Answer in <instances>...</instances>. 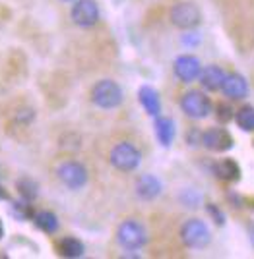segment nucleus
Segmentation results:
<instances>
[{"instance_id": "obj_1", "label": "nucleus", "mask_w": 254, "mask_h": 259, "mask_svg": "<svg viewBox=\"0 0 254 259\" xmlns=\"http://www.w3.org/2000/svg\"><path fill=\"white\" fill-rule=\"evenodd\" d=\"M89 101L101 110H115L124 101V91L115 79H99L89 89Z\"/></svg>"}, {"instance_id": "obj_2", "label": "nucleus", "mask_w": 254, "mask_h": 259, "mask_svg": "<svg viewBox=\"0 0 254 259\" xmlns=\"http://www.w3.org/2000/svg\"><path fill=\"white\" fill-rule=\"evenodd\" d=\"M117 244L126 251H138L148 244V230L138 219H124L117 227Z\"/></svg>"}, {"instance_id": "obj_3", "label": "nucleus", "mask_w": 254, "mask_h": 259, "mask_svg": "<svg viewBox=\"0 0 254 259\" xmlns=\"http://www.w3.org/2000/svg\"><path fill=\"white\" fill-rule=\"evenodd\" d=\"M55 176L66 190H72V192L86 188L89 182V172L86 164L76 159H64L58 162L55 168Z\"/></svg>"}, {"instance_id": "obj_4", "label": "nucleus", "mask_w": 254, "mask_h": 259, "mask_svg": "<svg viewBox=\"0 0 254 259\" xmlns=\"http://www.w3.org/2000/svg\"><path fill=\"white\" fill-rule=\"evenodd\" d=\"M109 162L119 172H134V170H138V166L142 162V151L132 141H119L111 147Z\"/></svg>"}, {"instance_id": "obj_5", "label": "nucleus", "mask_w": 254, "mask_h": 259, "mask_svg": "<svg viewBox=\"0 0 254 259\" xmlns=\"http://www.w3.org/2000/svg\"><path fill=\"white\" fill-rule=\"evenodd\" d=\"M180 242L188 249H204L210 246L211 230L202 219H188L180 227Z\"/></svg>"}, {"instance_id": "obj_6", "label": "nucleus", "mask_w": 254, "mask_h": 259, "mask_svg": "<svg viewBox=\"0 0 254 259\" xmlns=\"http://www.w3.org/2000/svg\"><path fill=\"white\" fill-rule=\"evenodd\" d=\"M180 110L192 120H204L208 118L213 112V105H211L210 97L200 91V89H190L180 97Z\"/></svg>"}, {"instance_id": "obj_7", "label": "nucleus", "mask_w": 254, "mask_h": 259, "mask_svg": "<svg viewBox=\"0 0 254 259\" xmlns=\"http://www.w3.org/2000/svg\"><path fill=\"white\" fill-rule=\"evenodd\" d=\"M169 20L171 23L177 27V29H183V31H190V29H196L202 22V12L200 8L194 4V2H177L171 6L169 10Z\"/></svg>"}, {"instance_id": "obj_8", "label": "nucleus", "mask_w": 254, "mask_h": 259, "mask_svg": "<svg viewBox=\"0 0 254 259\" xmlns=\"http://www.w3.org/2000/svg\"><path fill=\"white\" fill-rule=\"evenodd\" d=\"M70 20L80 29H91L101 20L99 4L95 0H74L70 8Z\"/></svg>"}, {"instance_id": "obj_9", "label": "nucleus", "mask_w": 254, "mask_h": 259, "mask_svg": "<svg viewBox=\"0 0 254 259\" xmlns=\"http://www.w3.org/2000/svg\"><path fill=\"white\" fill-rule=\"evenodd\" d=\"M173 72L183 83H192L198 79L202 72V62L194 54H178L173 62Z\"/></svg>"}, {"instance_id": "obj_10", "label": "nucleus", "mask_w": 254, "mask_h": 259, "mask_svg": "<svg viewBox=\"0 0 254 259\" xmlns=\"http://www.w3.org/2000/svg\"><path fill=\"white\" fill-rule=\"evenodd\" d=\"M163 192V184L155 174H140L134 184V194L140 201H155Z\"/></svg>"}, {"instance_id": "obj_11", "label": "nucleus", "mask_w": 254, "mask_h": 259, "mask_svg": "<svg viewBox=\"0 0 254 259\" xmlns=\"http://www.w3.org/2000/svg\"><path fill=\"white\" fill-rule=\"evenodd\" d=\"M202 145L211 153H225L233 147V136L225 128H208L202 132Z\"/></svg>"}, {"instance_id": "obj_12", "label": "nucleus", "mask_w": 254, "mask_h": 259, "mask_svg": "<svg viewBox=\"0 0 254 259\" xmlns=\"http://www.w3.org/2000/svg\"><path fill=\"white\" fill-rule=\"evenodd\" d=\"M221 91H223L225 97L231 99V101H241V99H244L248 95V83H246V79L241 74L231 72V74L225 76Z\"/></svg>"}, {"instance_id": "obj_13", "label": "nucleus", "mask_w": 254, "mask_h": 259, "mask_svg": "<svg viewBox=\"0 0 254 259\" xmlns=\"http://www.w3.org/2000/svg\"><path fill=\"white\" fill-rule=\"evenodd\" d=\"M225 70L217 64H210L206 66V68H202V72H200V85L204 87L206 91H211V93H215V91H221V85H223V81H225Z\"/></svg>"}, {"instance_id": "obj_14", "label": "nucleus", "mask_w": 254, "mask_h": 259, "mask_svg": "<svg viewBox=\"0 0 254 259\" xmlns=\"http://www.w3.org/2000/svg\"><path fill=\"white\" fill-rule=\"evenodd\" d=\"M138 101H140V105L144 107V110L150 116H154V118L159 116V112H161V99H159V93L152 85H142L138 89Z\"/></svg>"}, {"instance_id": "obj_15", "label": "nucleus", "mask_w": 254, "mask_h": 259, "mask_svg": "<svg viewBox=\"0 0 254 259\" xmlns=\"http://www.w3.org/2000/svg\"><path fill=\"white\" fill-rule=\"evenodd\" d=\"M211 172L215 178H220L223 182H237L241 178V168L233 159H221L211 164Z\"/></svg>"}, {"instance_id": "obj_16", "label": "nucleus", "mask_w": 254, "mask_h": 259, "mask_svg": "<svg viewBox=\"0 0 254 259\" xmlns=\"http://www.w3.org/2000/svg\"><path fill=\"white\" fill-rule=\"evenodd\" d=\"M154 130H155L157 141H159L163 147H171V143L175 140V134H177L173 118H169V116H155Z\"/></svg>"}, {"instance_id": "obj_17", "label": "nucleus", "mask_w": 254, "mask_h": 259, "mask_svg": "<svg viewBox=\"0 0 254 259\" xmlns=\"http://www.w3.org/2000/svg\"><path fill=\"white\" fill-rule=\"evenodd\" d=\"M56 249L62 257H70V259H76L82 257L84 251H86V246L82 240H78L74 236H64L58 244H56Z\"/></svg>"}, {"instance_id": "obj_18", "label": "nucleus", "mask_w": 254, "mask_h": 259, "mask_svg": "<svg viewBox=\"0 0 254 259\" xmlns=\"http://www.w3.org/2000/svg\"><path fill=\"white\" fill-rule=\"evenodd\" d=\"M33 221L35 227L43 230L45 234H55V232H58V227H60L58 217L53 211H37L33 215Z\"/></svg>"}, {"instance_id": "obj_19", "label": "nucleus", "mask_w": 254, "mask_h": 259, "mask_svg": "<svg viewBox=\"0 0 254 259\" xmlns=\"http://www.w3.org/2000/svg\"><path fill=\"white\" fill-rule=\"evenodd\" d=\"M235 122L243 132H254V107L252 105H244L235 112Z\"/></svg>"}, {"instance_id": "obj_20", "label": "nucleus", "mask_w": 254, "mask_h": 259, "mask_svg": "<svg viewBox=\"0 0 254 259\" xmlns=\"http://www.w3.org/2000/svg\"><path fill=\"white\" fill-rule=\"evenodd\" d=\"M16 188H18V192L22 195L25 201H35L37 199V195H39V186L35 182L33 178H29V176H23L18 180L16 184Z\"/></svg>"}, {"instance_id": "obj_21", "label": "nucleus", "mask_w": 254, "mask_h": 259, "mask_svg": "<svg viewBox=\"0 0 254 259\" xmlns=\"http://www.w3.org/2000/svg\"><path fill=\"white\" fill-rule=\"evenodd\" d=\"M178 201L185 207H188V209H196V207L200 205V201H202V194H198V192L192 190V188H185V190L178 194Z\"/></svg>"}, {"instance_id": "obj_22", "label": "nucleus", "mask_w": 254, "mask_h": 259, "mask_svg": "<svg viewBox=\"0 0 254 259\" xmlns=\"http://www.w3.org/2000/svg\"><path fill=\"white\" fill-rule=\"evenodd\" d=\"M233 116H235V112H233V108L229 103H217L215 105V118L220 120L221 124H227V122H231Z\"/></svg>"}, {"instance_id": "obj_23", "label": "nucleus", "mask_w": 254, "mask_h": 259, "mask_svg": "<svg viewBox=\"0 0 254 259\" xmlns=\"http://www.w3.org/2000/svg\"><path fill=\"white\" fill-rule=\"evenodd\" d=\"M187 141L190 147H200L202 145V130L200 128H190L187 132Z\"/></svg>"}, {"instance_id": "obj_24", "label": "nucleus", "mask_w": 254, "mask_h": 259, "mask_svg": "<svg viewBox=\"0 0 254 259\" xmlns=\"http://www.w3.org/2000/svg\"><path fill=\"white\" fill-rule=\"evenodd\" d=\"M206 211H208V215H210L211 219H213V221L220 225V227L223 225V223H225V215L221 213V209L217 205H213V203H208V205H206Z\"/></svg>"}, {"instance_id": "obj_25", "label": "nucleus", "mask_w": 254, "mask_h": 259, "mask_svg": "<svg viewBox=\"0 0 254 259\" xmlns=\"http://www.w3.org/2000/svg\"><path fill=\"white\" fill-rule=\"evenodd\" d=\"M200 41V37L196 35V37H183V43H187V45H196Z\"/></svg>"}, {"instance_id": "obj_26", "label": "nucleus", "mask_w": 254, "mask_h": 259, "mask_svg": "<svg viewBox=\"0 0 254 259\" xmlns=\"http://www.w3.org/2000/svg\"><path fill=\"white\" fill-rule=\"evenodd\" d=\"M4 236V227H2V221H0V238Z\"/></svg>"}, {"instance_id": "obj_27", "label": "nucleus", "mask_w": 254, "mask_h": 259, "mask_svg": "<svg viewBox=\"0 0 254 259\" xmlns=\"http://www.w3.org/2000/svg\"><path fill=\"white\" fill-rule=\"evenodd\" d=\"M250 234H252V236H250V240H252V244H254V227L250 228Z\"/></svg>"}, {"instance_id": "obj_28", "label": "nucleus", "mask_w": 254, "mask_h": 259, "mask_svg": "<svg viewBox=\"0 0 254 259\" xmlns=\"http://www.w3.org/2000/svg\"><path fill=\"white\" fill-rule=\"evenodd\" d=\"M60 2H64V4H72L74 0H60Z\"/></svg>"}]
</instances>
